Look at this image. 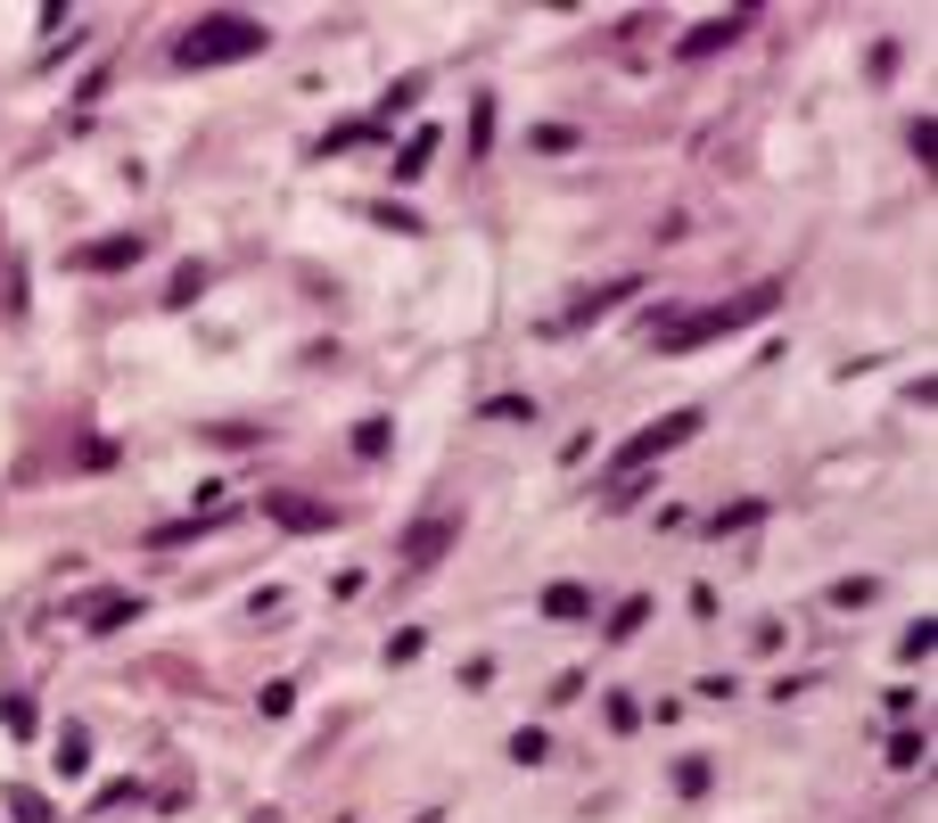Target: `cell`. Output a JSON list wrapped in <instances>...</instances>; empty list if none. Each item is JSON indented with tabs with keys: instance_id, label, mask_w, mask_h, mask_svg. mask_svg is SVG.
Listing matches in <instances>:
<instances>
[{
	"instance_id": "17",
	"label": "cell",
	"mask_w": 938,
	"mask_h": 823,
	"mask_svg": "<svg viewBox=\"0 0 938 823\" xmlns=\"http://www.w3.org/2000/svg\"><path fill=\"white\" fill-rule=\"evenodd\" d=\"M510 758H519V766H544V758H552V741H544L535 725H519V733H510Z\"/></svg>"
},
{
	"instance_id": "13",
	"label": "cell",
	"mask_w": 938,
	"mask_h": 823,
	"mask_svg": "<svg viewBox=\"0 0 938 823\" xmlns=\"http://www.w3.org/2000/svg\"><path fill=\"white\" fill-rule=\"evenodd\" d=\"M757 519H766V503H725L708 519V536H741V527H757Z\"/></svg>"
},
{
	"instance_id": "5",
	"label": "cell",
	"mask_w": 938,
	"mask_h": 823,
	"mask_svg": "<svg viewBox=\"0 0 938 823\" xmlns=\"http://www.w3.org/2000/svg\"><path fill=\"white\" fill-rule=\"evenodd\" d=\"M75 617H83V635H115V626H132V617H140V593H91Z\"/></svg>"
},
{
	"instance_id": "16",
	"label": "cell",
	"mask_w": 938,
	"mask_h": 823,
	"mask_svg": "<svg viewBox=\"0 0 938 823\" xmlns=\"http://www.w3.org/2000/svg\"><path fill=\"white\" fill-rule=\"evenodd\" d=\"M0 799H9V815H17V823H50V799H34L25 783H9Z\"/></svg>"
},
{
	"instance_id": "26",
	"label": "cell",
	"mask_w": 938,
	"mask_h": 823,
	"mask_svg": "<svg viewBox=\"0 0 938 823\" xmlns=\"http://www.w3.org/2000/svg\"><path fill=\"white\" fill-rule=\"evenodd\" d=\"M831 601H840V610H864V601H873V577H856V585H831Z\"/></svg>"
},
{
	"instance_id": "22",
	"label": "cell",
	"mask_w": 938,
	"mask_h": 823,
	"mask_svg": "<svg viewBox=\"0 0 938 823\" xmlns=\"http://www.w3.org/2000/svg\"><path fill=\"white\" fill-rule=\"evenodd\" d=\"M922 749H930L922 733H898V741H889V766H898V774H905V766H922Z\"/></svg>"
},
{
	"instance_id": "10",
	"label": "cell",
	"mask_w": 938,
	"mask_h": 823,
	"mask_svg": "<svg viewBox=\"0 0 938 823\" xmlns=\"http://www.w3.org/2000/svg\"><path fill=\"white\" fill-rule=\"evenodd\" d=\"M429 149H436V124H420L412 140H404V157H395V182H420V165H429Z\"/></svg>"
},
{
	"instance_id": "9",
	"label": "cell",
	"mask_w": 938,
	"mask_h": 823,
	"mask_svg": "<svg viewBox=\"0 0 938 823\" xmlns=\"http://www.w3.org/2000/svg\"><path fill=\"white\" fill-rule=\"evenodd\" d=\"M83 766H91V733H83V725H66V733H58V774L75 783Z\"/></svg>"
},
{
	"instance_id": "14",
	"label": "cell",
	"mask_w": 938,
	"mask_h": 823,
	"mask_svg": "<svg viewBox=\"0 0 938 823\" xmlns=\"http://www.w3.org/2000/svg\"><path fill=\"white\" fill-rule=\"evenodd\" d=\"M642 617H651V601H618V610H609V642H626V635H642Z\"/></svg>"
},
{
	"instance_id": "21",
	"label": "cell",
	"mask_w": 938,
	"mask_h": 823,
	"mask_svg": "<svg viewBox=\"0 0 938 823\" xmlns=\"http://www.w3.org/2000/svg\"><path fill=\"white\" fill-rule=\"evenodd\" d=\"M198 288H207V272H198V263H182V272H173V288H165V305H189Z\"/></svg>"
},
{
	"instance_id": "2",
	"label": "cell",
	"mask_w": 938,
	"mask_h": 823,
	"mask_svg": "<svg viewBox=\"0 0 938 823\" xmlns=\"http://www.w3.org/2000/svg\"><path fill=\"white\" fill-rule=\"evenodd\" d=\"M263 25L256 17H239V9H214V17H198L182 41H173V58L182 66H231V58H247V50H263Z\"/></svg>"
},
{
	"instance_id": "24",
	"label": "cell",
	"mask_w": 938,
	"mask_h": 823,
	"mask_svg": "<svg viewBox=\"0 0 938 823\" xmlns=\"http://www.w3.org/2000/svg\"><path fill=\"white\" fill-rule=\"evenodd\" d=\"M486 420H535V404H527V395H494Z\"/></svg>"
},
{
	"instance_id": "4",
	"label": "cell",
	"mask_w": 938,
	"mask_h": 823,
	"mask_svg": "<svg viewBox=\"0 0 938 823\" xmlns=\"http://www.w3.org/2000/svg\"><path fill=\"white\" fill-rule=\"evenodd\" d=\"M626 297H642V272H618V281H601L593 297H577V305H568L560 321H552V330H584V321H601L609 305H626Z\"/></svg>"
},
{
	"instance_id": "11",
	"label": "cell",
	"mask_w": 938,
	"mask_h": 823,
	"mask_svg": "<svg viewBox=\"0 0 938 823\" xmlns=\"http://www.w3.org/2000/svg\"><path fill=\"white\" fill-rule=\"evenodd\" d=\"M732 34H741V17H716V25H700V34H683V58H708V50H725Z\"/></svg>"
},
{
	"instance_id": "3",
	"label": "cell",
	"mask_w": 938,
	"mask_h": 823,
	"mask_svg": "<svg viewBox=\"0 0 938 823\" xmlns=\"http://www.w3.org/2000/svg\"><path fill=\"white\" fill-rule=\"evenodd\" d=\"M683 437H700V412L683 404V412H667V420H642L634 437H626L618 453H609V487H626V478H634V469H651L658 453H676Z\"/></svg>"
},
{
	"instance_id": "18",
	"label": "cell",
	"mask_w": 938,
	"mask_h": 823,
	"mask_svg": "<svg viewBox=\"0 0 938 823\" xmlns=\"http://www.w3.org/2000/svg\"><path fill=\"white\" fill-rule=\"evenodd\" d=\"M387 420H362V429H355V453H362V462H379V453H387Z\"/></svg>"
},
{
	"instance_id": "6",
	"label": "cell",
	"mask_w": 938,
	"mask_h": 823,
	"mask_svg": "<svg viewBox=\"0 0 938 823\" xmlns=\"http://www.w3.org/2000/svg\"><path fill=\"white\" fill-rule=\"evenodd\" d=\"M453 536H461V511H436L429 527H412V543H404V568H429V561L445 552Z\"/></svg>"
},
{
	"instance_id": "19",
	"label": "cell",
	"mask_w": 938,
	"mask_h": 823,
	"mask_svg": "<svg viewBox=\"0 0 938 823\" xmlns=\"http://www.w3.org/2000/svg\"><path fill=\"white\" fill-rule=\"evenodd\" d=\"M708 758H683V766H676V790H683V799H700V790H708Z\"/></svg>"
},
{
	"instance_id": "1",
	"label": "cell",
	"mask_w": 938,
	"mask_h": 823,
	"mask_svg": "<svg viewBox=\"0 0 938 823\" xmlns=\"http://www.w3.org/2000/svg\"><path fill=\"white\" fill-rule=\"evenodd\" d=\"M774 305H782V281H757V288H741V297H725V305H700L692 321H667V330H658V355H692V346H716V337H741V330H757Z\"/></svg>"
},
{
	"instance_id": "12",
	"label": "cell",
	"mask_w": 938,
	"mask_h": 823,
	"mask_svg": "<svg viewBox=\"0 0 938 823\" xmlns=\"http://www.w3.org/2000/svg\"><path fill=\"white\" fill-rule=\"evenodd\" d=\"M584 610H593L584 585H544V617H584Z\"/></svg>"
},
{
	"instance_id": "8",
	"label": "cell",
	"mask_w": 938,
	"mask_h": 823,
	"mask_svg": "<svg viewBox=\"0 0 938 823\" xmlns=\"http://www.w3.org/2000/svg\"><path fill=\"white\" fill-rule=\"evenodd\" d=\"M231 511H189V519H165V527H149V543L157 552H173V543H189V536H214Z\"/></svg>"
},
{
	"instance_id": "23",
	"label": "cell",
	"mask_w": 938,
	"mask_h": 823,
	"mask_svg": "<svg viewBox=\"0 0 938 823\" xmlns=\"http://www.w3.org/2000/svg\"><path fill=\"white\" fill-rule=\"evenodd\" d=\"M256 709H263V716H288V709H297V684H263Z\"/></svg>"
},
{
	"instance_id": "7",
	"label": "cell",
	"mask_w": 938,
	"mask_h": 823,
	"mask_svg": "<svg viewBox=\"0 0 938 823\" xmlns=\"http://www.w3.org/2000/svg\"><path fill=\"white\" fill-rule=\"evenodd\" d=\"M140 256H149V247H140V239H132V231H115V239H99V247H83V272H124V263H140Z\"/></svg>"
},
{
	"instance_id": "20",
	"label": "cell",
	"mask_w": 938,
	"mask_h": 823,
	"mask_svg": "<svg viewBox=\"0 0 938 823\" xmlns=\"http://www.w3.org/2000/svg\"><path fill=\"white\" fill-rule=\"evenodd\" d=\"M288 527H338V511H321V503H281Z\"/></svg>"
},
{
	"instance_id": "25",
	"label": "cell",
	"mask_w": 938,
	"mask_h": 823,
	"mask_svg": "<svg viewBox=\"0 0 938 823\" xmlns=\"http://www.w3.org/2000/svg\"><path fill=\"white\" fill-rule=\"evenodd\" d=\"M420 651H429V635H420V626H404V635L387 642V659H395V667H404V659H420Z\"/></svg>"
},
{
	"instance_id": "15",
	"label": "cell",
	"mask_w": 938,
	"mask_h": 823,
	"mask_svg": "<svg viewBox=\"0 0 938 823\" xmlns=\"http://www.w3.org/2000/svg\"><path fill=\"white\" fill-rule=\"evenodd\" d=\"M930 642H938V626H930V617H914V626L898 635V659L914 667V659H930Z\"/></svg>"
}]
</instances>
